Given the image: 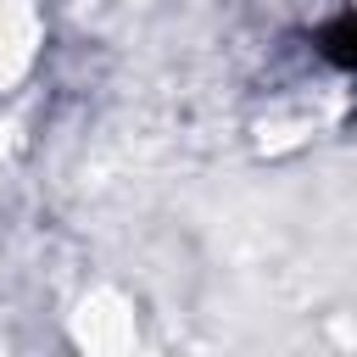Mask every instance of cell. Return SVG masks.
<instances>
[{
  "label": "cell",
  "instance_id": "6da1fadb",
  "mask_svg": "<svg viewBox=\"0 0 357 357\" xmlns=\"http://www.w3.org/2000/svg\"><path fill=\"white\" fill-rule=\"evenodd\" d=\"M312 45H318V56H324L329 67H340L346 78H357V11L329 17V22L312 33Z\"/></svg>",
  "mask_w": 357,
  "mask_h": 357
}]
</instances>
